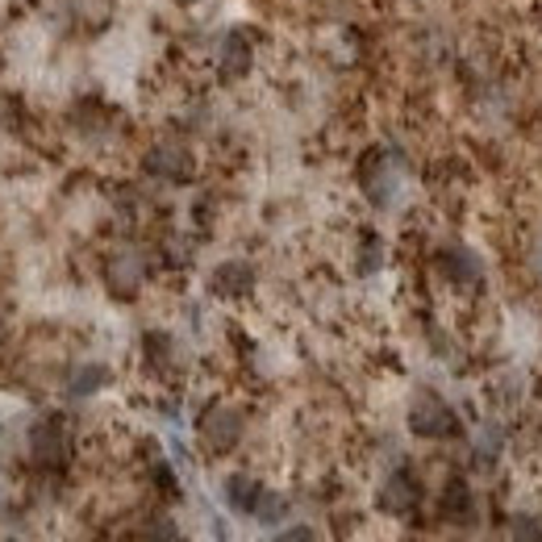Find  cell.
I'll use <instances>...</instances> for the list:
<instances>
[{
    "label": "cell",
    "instance_id": "obj_1",
    "mask_svg": "<svg viewBox=\"0 0 542 542\" xmlns=\"http://www.w3.org/2000/svg\"><path fill=\"white\" fill-rule=\"evenodd\" d=\"M363 188H367V196H371V204H379V209L396 204L401 192H405V167H401V159L376 155V159L363 167Z\"/></svg>",
    "mask_w": 542,
    "mask_h": 542
},
{
    "label": "cell",
    "instance_id": "obj_2",
    "mask_svg": "<svg viewBox=\"0 0 542 542\" xmlns=\"http://www.w3.org/2000/svg\"><path fill=\"white\" fill-rule=\"evenodd\" d=\"M409 430L421 434V438H447V434L459 430V418L447 401H438L434 393H421L413 405H409Z\"/></svg>",
    "mask_w": 542,
    "mask_h": 542
},
{
    "label": "cell",
    "instance_id": "obj_3",
    "mask_svg": "<svg viewBox=\"0 0 542 542\" xmlns=\"http://www.w3.org/2000/svg\"><path fill=\"white\" fill-rule=\"evenodd\" d=\"M238 438H243V413L230 405H213L204 409L201 418V442L213 455H226V450L238 447Z\"/></svg>",
    "mask_w": 542,
    "mask_h": 542
},
{
    "label": "cell",
    "instance_id": "obj_4",
    "mask_svg": "<svg viewBox=\"0 0 542 542\" xmlns=\"http://www.w3.org/2000/svg\"><path fill=\"white\" fill-rule=\"evenodd\" d=\"M255 63V46H251V34L246 29H230L221 38V54H217V68H221V80H243Z\"/></svg>",
    "mask_w": 542,
    "mask_h": 542
},
{
    "label": "cell",
    "instance_id": "obj_5",
    "mask_svg": "<svg viewBox=\"0 0 542 542\" xmlns=\"http://www.w3.org/2000/svg\"><path fill=\"white\" fill-rule=\"evenodd\" d=\"M29 455L42 467H59V463L68 459V434H63V426L59 421H38L29 430Z\"/></svg>",
    "mask_w": 542,
    "mask_h": 542
},
{
    "label": "cell",
    "instance_id": "obj_6",
    "mask_svg": "<svg viewBox=\"0 0 542 542\" xmlns=\"http://www.w3.org/2000/svg\"><path fill=\"white\" fill-rule=\"evenodd\" d=\"M147 280V259L138 255V251H117V255L108 259V288L117 292V297H134L138 288Z\"/></svg>",
    "mask_w": 542,
    "mask_h": 542
},
{
    "label": "cell",
    "instance_id": "obj_7",
    "mask_svg": "<svg viewBox=\"0 0 542 542\" xmlns=\"http://www.w3.org/2000/svg\"><path fill=\"white\" fill-rule=\"evenodd\" d=\"M438 263H442V275L459 288H475L480 280H484V263H480V255L467 251V246H450V251H442Z\"/></svg>",
    "mask_w": 542,
    "mask_h": 542
},
{
    "label": "cell",
    "instance_id": "obj_8",
    "mask_svg": "<svg viewBox=\"0 0 542 542\" xmlns=\"http://www.w3.org/2000/svg\"><path fill=\"white\" fill-rule=\"evenodd\" d=\"M418 497H421V488L409 472H393L379 484V509H384V514H409V509L418 505Z\"/></svg>",
    "mask_w": 542,
    "mask_h": 542
},
{
    "label": "cell",
    "instance_id": "obj_9",
    "mask_svg": "<svg viewBox=\"0 0 542 542\" xmlns=\"http://www.w3.org/2000/svg\"><path fill=\"white\" fill-rule=\"evenodd\" d=\"M147 171L159 179H171V184H184L192 176V155L184 147H155L147 155Z\"/></svg>",
    "mask_w": 542,
    "mask_h": 542
},
{
    "label": "cell",
    "instance_id": "obj_10",
    "mask_svg": "<svg viewBox=\"0 0 542 542\" xmlns=\"http://www.w3.org/2000/svg\"><path fill=\"white\" fill-rule=\"evenodd\" d=\"M209 288H213L217 297H246L255 288V267L243 263V259H230V263H221L209 275Z\"/></svg>",
    "mask_w": 542,
    "mask_h": 542
},
{
    "label": "cell",
    "instance_id": "obj_11",
    "mask_svg": "<svg viewBox=\"0 0 542 542\" xmlns=\"http://www.w3.org/2000/svg\"><path fill=\"white\" fill-rule=\"evenodd\" d=\"M259 497H263V488L251 480V475H230L226 480V501H230V509H238V514H251L255 517V505H259Z\"/></svg>",
    "mask_w": 542,
    "mask_h": 542
},
{
    "label": "cell",
    "instance_id": "obj_12",
    "mask_svg": "<svg viewBox=\"0 0 542 542\" xmlns=\"http://www.w3.org/2000/svg\"><path fill=\"white\" fill-rule=\"evenodd\" d=\"M108 379H113V376H108L105 363H80L68 376V393L71 396H92V393H100V388H105Z\"/></svg>",
    "mask_w": 542,
    "mask_h": 542
},
{
    "label": "cell",
    "instance_id": "obj_13",
    "mask_svg": "<svg viewBox=\"0 0 542 542\" xmlns=\"http://www.w3.org/2000/svg\"><path fill=\"white\" fill-rule=\"evenodd\" d=\"M442 509H447V517H459V522L472 517V492H467L463 480H450L447 484V501H442Z\"/></svg>",
    "mask_w": 542,
    "mask_h": 542
},
{
    "label": "cell",
    "instance_id": "obj_14",
    "mask_svg": "<svg viewBox=\"0 0 542 542\" xmlns=\"http://www.w3.org/2000/svg\"><path fill=\"white\" fill-rule=\"evenodd\" d=\"M284 514H288V501H284V497L263 488V497H259V505H255V517H259V522H263V526H280V522H284Z\"/></svg>",
    "mask_w": 542,
    "mask_h": 542
},
{
    "label": "cell",
    "instance_id": "obj_15",
    "mask_svg": "<svg viewBox=\"0 0 542 542\" xmlns=\"http://www.w3.org/2000/svg\"><path fill=\"white\" fill-rule=\"evenodd\" d=\"M501 447H505L501 426H484V430H480V438H475V455H480L484 463L497 459V455H501Z\"/></svg>",
    "mask_w": 542,
    "mask_h": 542
},
{
    "label": "cell",
    "instance_id": "obj_16",
    "mask_svg": "<svg viewBox=\"0 0 542 542\" xmlns=\"http://www.w3.org/2000/svg\"><path fill=\"white\" fill-rule=\"evenodd\" d=\"M147 542H179V530L171 517H150L147 522Z\"/></svg>",
    "mask_w": 542,
    "mask_h": 542
},
{
    "label": "cell",
    "instance_id": "obj_17",
    "mask_svg": "<svg viewBox=\"0 0 542 542\" xmlns=\"http://www.w3.org/2000/svg\"><path fill=\"white\" fill-rule=\"evenodd\" d=\"M514 542H542V522L538 517H514Z\"/></svg>",
    "mask_w": 542,
    "mask_h": 542
},
{
    "label": "cell",
    "instance_id": "obj_18",
    "mask_svg": "<svg viewBox=\"0 0 542 542\" xmlns=\"http://www.w3.org/2000/svg\"><path fill=\"white\" fill-rule=\"evenodd\" d=\"M379 259H384V251H379V238H371V234H367L363 238V255H359V271H376L379 267Z\"/></svg>",
    "mask_w": 542,
    "mask_h": 542
},
{
    "label": "cell",
    "instance_id": "obj_19",
    "mask_svg": "<svg viewBox=\"0 0 542 542\" xmlns=\"http://www.w3.org/2000/svg\"><path fill=\"white\" fill-rule=\"evenodd\" d=\"M275 542H317V538H313L309 526H292V530H284V534H275Z\"/></svg>",
    "mask_w": 542,
    "mask_h": 542
},
{
    "label": "cell",
    "instance_id": "obj_20",
    "mask_svg": "<svg viewBox=\"0 0 542 542\" xmlns=\"http://www.w3.org/2000/svg\"><path fill=\"white\" fill-rule=\"evenodd\" d=\"M530 259H534V271L542 275V238H538V246H534V255H530Z\"/></svg>",
    "mask_w": 542,
    "mask_h": 542
},
{
    "label": "cell",
    "instance_id": "obj_21",
    "mask_svg": "<svg viewBox=\"0 0 542 542\" xmlns=\"http://www.w3.org/2000/svg\"><path fill=\"white\" fill-rule=\"evenodd\" d=\"M179 4H201V0H179Z\"/></svg>",
    "mask_w": 542,
    "mask_h": 542
}]
</instances>
